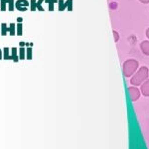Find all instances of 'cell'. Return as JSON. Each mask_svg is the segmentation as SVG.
<instances>
[{
    "mask_svg": "<svg viewBox=\"0 0 149 149\" xmlns=\"http://www.w3.org/2000/svg\"><path fill=\"white\" fill-rule=\"evenodd\" d=\"M1 59H3V52L0 50V60H1Z\"/></svg>",
    "mask_w": 149,
    "mask_h": 149,
    "instance_id": "obj_24",
    "label": "cell"
},
{
    "mask_svg": "<svg viewBox=\"0 0 149 149\" xmlns=\"http://www.w3.org/2000/svg\"><path fill=\"white\" fill-rule=\"evenodd\" d=\"M141 93L144 97H149V80H146L141 85Z\"/></svg>",
    "mask_w": 149,
    "mask_h": 149,
    "instance_id": "obj_6",
    "label": "cell"
},
{
    "mask_svg": "<svg viewBox=\"0 0 149 149\" xmlns=\"http://www.w3.org/2000/svg\"><path fill=\"white\" fill-rule=\"evenodd\" d=\"M148 74H149L148 69L146 68V67H141V68L139 69L137 72H135V74L132 76V78L130 80L131 85L134 86L142 85L144 81L147 80Z\"/></svg>",
    "mask_w": 149,
    "mask_h": 149,
    "instance_id": "obj_1",
    "label": "cell"
},
{
    "mask_svg": "<svg viewBox=\"0 0 149 149\" xmlns=\"http://www.w3.org/2000/svg\"><path fill=\"white\" fill-rule=\"evenodd\" d=\"M44 2V0H38L37 4H36V8L38 9V10L40 11H44V8L42 7V3Z\"/></svg>",
    "mask_w": 149,
    "mask_h": 149,
    "instance_id": "obj_18",
    "label": "cell"
},
{
    "mask_svg": "<svg viewBox=\"0 0 149 149\" xmlns=\"http://www.w3.org/2000/svg\"><path fill=\"white\" fill-rule=\"evenodd\" d=\"M139 1H140L141 3H144V4H147V3H149V0H139Z\"/></svg>",
    "mask_w": 149,
    "mask_h": 149,
    "instance_id": "obj_23",
    "label": "cell"
},
{
    "mask_svg": "<svg viewBox=\"0 0 149 149\" xmlns=\"http://www.w3.org/2000/svg\"><path fill=\"white\" fill-rule=\"evenodd\" d=\"M112 32H113V35H114V41H115V42H117V41L119 40V35H118V33H117L115 30H113Z\"/></svg>",
    "mask_w": 149,
    "mask_h": 149,
    "instance_id": "obj_20",
    "label": "cell"
},
{
    "mask_svg": "<svg viewBox=\"0 0 149 149\" xmlns=\"http://www.w3.org/2000/svg\"><path fill=\"white\" fill-rule=\"evenodd\" d=\"M146 36H147V38L149 39V28L147 29V30H146Z\"/></svg>",
    "mask_w": 149,
    "mask_h": 149,
    "instance_id": "obj_25",
    "label": "cell"
},
{
    "mask_svg": "<svg viewBox=\"0 0 149 149\" xmlns=\"http://www.w3.org/2000/svg\"><path fill=\"white\" fill-rule=\"evenodd\" d=\"M30 5V2L28 0H17L15 2V8L18 11H27V7Z\"/></svg>",
    "mask_w": 149,
    "mask_h": 149,
    "instance_id": "obj_4",
    "label": "cell"
},
{
    "mask_svg": "<svg viewBox=\"0 0 149 149\" xmlns=\"http://www.w3.org/2000/svg\"><path fill=\"white\" fill-rule=\"evenodd\" d=\"M44 1L49 4V10L50 11L54 10V3H56L57 0H44Z\"/></svg>",
    "mask_w": 149,
    "mask_h": 149,
    "instance_id": "obj_14",
    "label": "cell"
},
{
    "mask_svg": "<svg viewBox=\"0 0 149 149\" xmlns=\"http://www.w3.org/2000/svg\"><path fill=\"white\" fill-rule=\"evenodd\" d=\"M0 28H1V32H0V35L2 36H6L7 35V28H8V26H7L6 23H1L0 24Z\"/></svg>",
    "mask_w": 149,
    "mask_h": 149,
    "instance_id": "obj_13",
    "label": "cell"
},
{
    "mask_svg": "<svg viewBox=\"0 0 149 149\" xmlns=\"http://www.w3.org/2000/svg\"><path fill=\"white\" fill-rule=\"evenodd\" d=\"M137 68H138V62L136 61V60H133V59L126 60L123 63V66H122L123 76L126 77V78H129V77L133 76V74H135Z\"/></svg>",
    "mask_w": 149,
    "mask_h": 149,
    "instance_id": "obj_2",
    "label": "cell"
},
{
    "mask_svg": "<svg viewBox=\"0 0 149 149\" xmlns=\"http://www.w3.org/2000/svg\"><path fill=\"white\" fill-rule=\"evenodd\" d=\"M16 35H18V36L23 35V24L22 23L16 24Z\"/></svg>",
    "mask_w": 149,
    "mask_h": 149,
    "instance_id": "obj_11",
    "label": "cell"
},
{
    "mask_svg": "<svg viewBox=\"0 0 149 149\" xmlns=\"http://www.w3.org/2000/svg\"><path fill=\"white\" fill-rule=\"evenodd\" d=\"M6 0H0V10L6 11Z\"/></svg>",
    "mask_w": 149,
    "mask_h": 149,
    "instance_id": "obj_17",
    "label": "cell"
},
{
    "mask_svg": "<svg viewBox=\"0 0 149 149\" xmlns=\"http://www.w3.org/2000/svg\"><path fill=\"white\" fill-rule=\"evenodd\" d=\"M19 59L20 60L26 59V48L25 47L19 48Z\"/></svg>",
    "mask_w": 149,
    "mask_h": 149,
    "instance_id": "obj_12",
    "label": "cell"
},
{
    "mask_svg": "<svg viewBox=\"0 0 149 149\" xmlns=\"http://www.w3.org/2000/svg\"><path fill=\"white\" fill-rule=\"evenodd\" d=\"M140 49L146 56H149V41H144L140 44Z\"/></svg>",
    "mask_w": 149,
    "mask_h": 149,
    "instance_id": "obj_7",
    "label": "cell"
},
{
    "mask_svg": "<svg viewBox=\"0 0 149 149\" xmlns=\"http://www.w3.org/2000/svg\"><path fill=\"white\" fill-rule=\"evenodd\" d=\"M6 3L8 4V10L14 11V0H6Z\"/></svg>",
    "mask_w": 149,
    "mask_h": 149,
    "instance_id": "obj_16",
    "label": "cell"
},
{
    "mask_svg": "<svg viewBox=\"0 0 149 149\" xmlns=\"http://www.w3.org/2000/svg\"><path fill=\"white\" fill-rule=\"evenodd\" d=\"M19 46H20V47H26V43L25 42H20V43H19Z\"/></svg>",
    "mask_w": 149,
    "mask_h": 149,
    "instance_id": "obj_22",
    "label": "cell"
},
{
    "mask_svg": "<svg viewBox=\"0 0 149 149\" xmlns=\"http://www.w3.org/2000/svg\"><path fill=\"white\" fill-rule=\"evenodd\" d=\"M7 31L9 32V34L11 36H15L16 35V26L14 23H10L8 26V28H7Z\"/></svg>",
    "mask_w": 149,
    "mask_h": 149,
    "instance_id": "obj_9",
    "label": "cell"
},
{
    "mask_svg": "<svg viewBox=\"0 0 149 149\" xmlns=\"http://www.w3.org/2000/svg\"><path fill=\"white\" fill-rule=\"evenodd\" d=\"M11 57H12V61L14 62H18L19 60V54H18V50L17 48L12 47L11 48Z\"/></svg>",
    "mask_w": 149,
    "mask_h": 149,
    "instance_id": "obj_8",
    "label": "cell"
},
{
    "mask_svg": "<svg viewBox=\"0 0 149 149\" xmlns=\"http://www.w3.org/2000/svg\"><path fill=\"white\" fill-rule=\"evenodd\" d=\"M17 23H23V18L22 17H18L17 18Z\"/></svg>",
    "mask_w": 149,
    "mask_h": 149,
    "instance_id": "obj_21",
    "label": "cell"
},
{
    "mask_svg": "<svg viewBox=\"0 0 149 149\" xmlns=\"http://www.w3.org/2000/svg\"><path fill=\"white\" fill-rule=\"evenodd\" d=\"M59 2V10L63 11L65 10V8H68L69 11H72L73 8H72V0H67V2H64V0H58Z\"/></svg>",
    "mask_w": 149,
    "mask_h": 149,
    "instance_id": "obj_5",
    "label": "cell"
},
{
    "mask_svg": "<svg viewBox=\"0 0 149 149\" xmlns=\"http://www.w3.org/2000/svg\"><path fill=\"white\" fill-rule=\"evenodd\" d=\"M36 4H37V2H36V0H30V10L31 11H35L36 9Z\"/></svg>",
    "mask_w": 149,
    "mask_h": 149,
    "instance_id": "obj_19",
    "label": "cell"
},
{
    "mask_svg": "<svg viewBox=\"0 0 149 149\" xmlns=\"http://www.w3.org/2000/svg\"><path fill=\"white\" fill-rule=\"evenodd\" d=\"M26 59H32V48L31 47H26Z\"/></svg>",
    "mask_w": 149,
    "mask_h": 149,
    "instance_id": "obj_15",
    "label": "cell"
},
{
    "mask_svg": "<svg viewBox=\"0 0 149 149\" xmlns=\"http://www.w3.org/2000/svg\"><path fill=\"white\" fill-rule=\"evenodd\" d=\"M3 59L4 60H12V57H11L10 52H9L8 47L3 48Z\"/></svg>",
    "mask_w": 149,
    "mask_h": 149,
    "instance_id": "obj_10",
    "label": "cell"
},
{
    "mask_svg": "<svg viewBox=\"0 0 149 149\" xmlns=\"http://www.w3.org/2000/svg\"><path fill=\"white\" fill-rule=\"evenodd\" d=\"M128 93L130 95V100L132 102H136L139 97H140V91L135 86H129L128 88Z\"/></svg>",
    "mask_w": 149,
    "mask_h": 149,
    "instance_id": "obj_3",
    "label": "cell"
}]
</instances>
